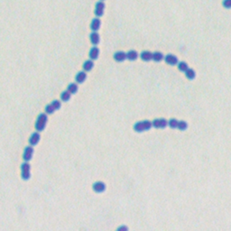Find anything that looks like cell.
Instances as JSON below:
<instances>
[{
    "mask_svg": "<svg viewBox=\"0 0 231 231\" xmlns=\"http://www.w3.org/2000/svg\"><path fill=\"white\" fill-rule=\"evenodd\" d=\"M128 229L125 227V226H122V227H119L118 229H117V230H119V231H121V230H127Z\"/></svg>",
    "mask_w": 231,
    "mask_h": 231,
    "instance_id": "cell-27",
    "label": "cell"
},
{
    "mask_svg": "<svg viewBox=\"0 0 231 231\" xmlns=\"http://www.w3.org/2000/svg\"><path fill=\"white\" fill-rule=\"evenodd\" d=\"M152 125L155 128H165L168 125V121L164 118H156L152 122Z\"/></svg>",
    "mask_w": 231,
    "mask_h": 231,
    "instance_id": "cell-8",
    "label": "cell"
},
{
    "mask_svg": "<svg viewBox=\"0 0 231 231\" xmlns=\"http://www.w3.org/2000/svg\"><path fill=\"white\" fill-rule=\"evenodd\" d=\"M153 126L152 122L149 120H144V121H138L134 125V130L137 133L145 132L146 130H149Z\"/></svg>",
    "mask_w": 231,
    "mask_h": 231,
    "instance_id": "cell-2",
    "label": "cell"
},
{
    "mask_svg": "<svg viewBox=\"0 0 231 231\" xmlns=\"http://www.w3.org/2000/svg\"><path fill=\"white\" fill-rule=\"evenodd\" d=\"M138 58V53L135 50H130L126 53V59L129 61H136Z\"/></svg>",
    "mask_w": 231,
    "mask_h": 231,
    "instance_id": "cell-19",
    "label": "cell"
},
{
    "mask_svg": "<svg viewBox=\"0 0 231 231\" xmlns=\"http://www.w3.org/2000/svg\"><path fill=\"white\" fill-rule=\"evenodd\" d=\"M86 79H87V73L84 70L79 71L76 74V76H75V81H76V83H78V84L83 83V82L86 81Z\"/></svg>",
    "mask_w": 231,
    "mask_h": 231,
    "instance_id": "cell-13",
    "label": "cell"
},
{
    "mask_svg": "<svg viewBox=\"0 0 231 231\" xmlns=\"http://www.w3.org/2000/svg\"><path fill=\"white\" fill-rule=\"evenodd\" d=\"M163 60L165 61V62L169 65H172V66H174V65H177V63L179 62H178V58H177L175 55L173 54H167L166 56H164Z\"/></svg>",
    "mask_w": 231,
    "mask_h": 231,
    "instance_id": "cell-9",
    "label": "cell"
},
{
    "mask_svg": "<svg viewBox=\"0 0 231 231\" xmlns=\"http://www.w3.org/2000/svg\"><path fill=\"white\" fill-rule=\"evenodd\" d=\"M222 6L227 8V9H230L231 8V0H223L222 1Z\"/></svg>",
    "mask_w": 231,
    "mask_h": 231,
    "instance_id": "cell-26",
    "label": "cell"
},
{
    "mask_svg": "<svg viewBox=\"0 0 231 231\" xmlns=\"http://www.w3.org/2000/svg\"><path fill=\"white\" fill-rule=\"evenodd\" d=\"M21 178L24 181H27L31 178V165L29 162H24L20 166Z\"/></svg>",
    "mask_w": 231,
    "mask_h": 231,
    "instance_id": "cell-3",
    "label": "cell"
},
{
    "mask_svg": "<svg viewBox=\"0 0 231 231\" xmlns=\"http://www.w3.org/2000/svg\"><path fill=\"white\" fill-rule=\"evenodd\" d=\"M34 152V146H32L30 145L25 148L24 153H23V160H24V162H29L33 158Z\"/></svg>",
    "mask_w": 231,
    "mask_h": 231,
    "instance_id": "cell-6",
    "label": "cell"
},
{
    "mask_svg": "<svg viewBox=\"0 0 231 231\" xmlns=\"http://www.w3.org/2000/svg\"><path fill=\"white\" fill-rule=\"evenodd\" d=\"M70 97H71V94L69 92L68 90H63L62 93H61V100L62 101H64V102H67L70 99Z\"/></svg>",
    "mask_w": 231,
    "mask_h": 231,
    "instance_id": "cell-21",
    "label": "cell"
},
{
    "mask_svg": "<svg viewBox=\"0 0 231 231\" xmlns=\"http://www.w3.org/2000/svg\"><path fill=\"white\" fill-rule=\"evenodd\" d=\"M90 42L96 46L99 43V41H100V36L99 34H98V32H92L90 34Z\"/></svg>",
    "mask_w": 231,
    "mask_h": 231,
    "instance_id": "cell-15",
    "label": "cell"
},
{
    "mask_svg": "<svg viewBox=\"0 0 231 231\" xmlns=\"http://www.w3.org/2000/svg\"><path fill=\"white\" fill-rule=\"evenodd\" d=\"M98 55H99V49L97 46H93L89 52V57L92 61L97 60L98 58Z\"/></svg>",
    "mask_w": 231,
    "mask_h": 231,
    "instance_id": "cell-14",
    "label": "cell"
},
{
    "mask_svg": "<svg viewBox=\"0 0 231 231\" xmlns=\"http://www.w3.org/2000/svg\"><path fill=\"white\" fill-rule=\"evenodd\" d=\"M100 1H104V0H100Z\"/></svg>",
    "mask_w": 231,
    "mask_h": 231,
    "instance_id": "cell-28",
    "label": "cell"
},
{
    "mask_svg": "<svg viewBox=\"0 0 231 231\" xmlns=\"http://www.w3.org/2000/svg\"><path fill=\"white\" fill-rule=\"evenodd\" d=\"M92 189L97 193H101L106 190V184L103 181H96L92 185Z\"/></svg>",
    "mask_w": 231,
    "mask_h": 231,
    "instance_id": "cell-10",
    "label": "cell"
},
{
    "mask_svg": "<svg viewBox=\"0 0 231 231\" xmlns=\"http://www.w3.org/2000/svg\"><path fill=\"white\" fill-rule=\"evenodd\" d=\"M48 122V116L46 113H41L34 123V128L36 131L38 132H42L44 130V128L46 127V125Z\"/></svg>",
    "mask_w": 231,
    "mask_h": 231,
    "instance_id": "cell-1",
    "label": "cell"
},
{
    "mask_svg": "<svg viewBox=\"0 0 231 231\" xmlns=\"http://www.w3.org/2000/svg\"><path fill=\"white\" fill-rule=\"evenodd\" d=\"M187 127H188V124H187L186 121H180V120H179V122H178V126H177L178 129L183 131V130H186Z\"/></svg>",
    "mask_w": 231,
    "mask_h": 231,
    "instance_id": "cell-24",
    "label": "cell"
},
{
    "mask_svg": "<svg viewBox=\"0 0 231 231\" xmlns=\"http://www.w3.org/2000/svg\"><path fill=\"white\" fill-rule=\"evenodd\" d=\"M78 90H79V87H78V84L77 83H74V82H72V83H70L68 85V87H67V90H68L69 92L72 95V94H75V93H77V91H78Z\"/></svg>",
    "mask_w": 231,
    "mask_h": 231,
    "instance_id": "cell-18",
    "label": "cell"
},
{
    "mask_svg": "<svg viewBox=\"0 0 231 231\" xmlns=\"http://www.w3.org/2000/svg\"><path fill=\"white\" fill-rule=\"evenodd\" d=\"M114 60L117 62H122L125 60H126V53L123 52V51H117L114 54L113 56Z\"/></svg>",
    "mask_w": 231,
    "mask_h": 231,
    "instance_id": "cell-11",
    "label": "cell"
},
{
    "mask_svg": "<svg viewBox=\"0 0 231 231\" xmlns=\"http://www.w3.org/2000/svg\"><path fill=\"white\" fill-rule=\"evenodd\" d=\"M100 26H101V21L99 17H96L94 19H92L90 23V29L92 32H98V29L100 28Z\"/></svg>",
    "mask_w": 231,
    "mask_h": 231,
    "instance_id": "cell-12",
    "label": "cell"
},
{
    "mask_svg": "<svg viewBox=\"0 0 231 231\" xmlns=\"http://www.w3.org/2000/svg\"><path fill=\"white\" fill-rule=\"evenodd\" d=\"M177 66H178V69L179 70L182 71V72H185L188 69H189V65L185 62H180L177 63Z\"/></svg>",
    "mask_w": 231,
    "mask_h": 231,
    "instance_id": "cell-22",
    "label": "cell"
},
{
    "mask_svg": "<svg viewBox=\"0 0 231 231\" xmlns=\"http://www.w3.org/2000/svg\"><path fill=\"white\" fill-rule=\"evenodd\" d=\"M185 75H186V77H187L189 80H193V79H195V77H196V72H195L194 70L189 68L186 71H185Z\"/></svg>",
    "mask_w": 231,
    "mask_h": 231,
    "instance_id": "cell-23",
    "label": "cell"
},
{
    "mask_svg": "<svg viewBox=\"0 0 231 231\" xmlns=\"http://www.w3.org/2000/svg\"><path fill=\"white\" fill-rule=\"evenodd\" d=\"M164 56L161 53V52H154L153 53V56H152V60L156 62H160L161 61H163Z\"/></svg>",
    "mask_w": 231,
    "mask_h": 231,
    "instance_id": "cell-20",
    "label": "cell"
},
{
    "mask_svg": "<svg viewBox=\"0 0 231 231\" xmlns=\"http://www.w3.org/2000/svg\"><path fill=\"white\" fill-rule=\"evenodd\" d=\"M62 107V103L60 100H57L55 99L54 101H52L51 103H49L48 105H46L45 109H44V111L47 115H51V114H54L56 110L60 109V108Z\"/></svg>",
    "mask_w": 231,
    "mask_h": 231,
    "instance_id": "cell-4",
    "label": "cell"
},
{
    "mask_svg": "<svg viewBox=\"0 0 231 231\" xmlns=\"http://www.w3.org/2000/svg\"><path fill=\"white\" fill-rule=\"evenodd\" d=\"M40 139H41L40 132L35 131V132H34V133L30 136L29 139H28V143H29V145H30L34 146V145H36L39 143Z\"/></svg>",
    "mask_w": 231,
    "mask_h": 231,
    "instance_id": "cell-7",
    "label": "cell"
},
{
    "mask_svg": "<svg viewBox=\"0 0 231 231\" xmlns=\"http://www.w3.org/2000/svg\"><path fill=\"white\" fill-rule=\"evenodd\" d=\"M152 56H153V53H151L149 51H143L140 54V58L144 62H150L152 61Z\"/></svg>",
    "mask_w": 231,
    "mask_h": 231,
    "instance_id": "cell-17",
    "label": "cell"
},
{
    "mask_svg": "<svg viewBox=\"0 0 231 231\" xmlns=\"http://www.w3.org/2000/svg\"><path fill=\"white\" fill-rule=\"evenodd\" d=\"M178 122L179 120H177L175 118H172L168 121V125L171 127V128H177L178 126Z\"/></svg>",
    "mask_w": 231,
    "mask_h": 231,
    "instance_id": "cell-25",
    "label": "cell"
},
{
    "mask_svg": "<svg viewBox=\"0 0 231 231\" xmlns=\"http://www.w3.org/2000/svg\"><path fill=\"white\" fill-rule=\"evenodd\" d=\"M94 67V62H93V61L92 60H87V61H85L84 62V63H83V65H82V69H83V70L84 71H86V72H88V71H90Z\"/></svg>",
    "mask_w": 231,
    "mask_h": 231,
    "instance_id": "cell-16",
    "label": "cell"
},
{
    "mask_svg": "<svg viewBox=\"0 0 231 231\" xmlns=\"http://www.w3.org/2000/svg\"><path fill=\"white\" fill-rule=\"evenodd\" d=\"M104 10H105V3L104 1H98L95 5V10H94V14L96 17H101L104 14Z\"/></svg>",
    "mask_w": 231,
    "mask_h": 231,
    "instance_id": "cell-5",
    "label": "cell"
}]
</instances>
